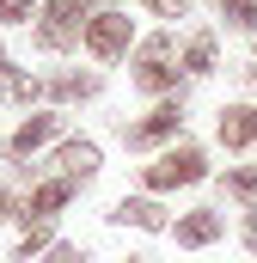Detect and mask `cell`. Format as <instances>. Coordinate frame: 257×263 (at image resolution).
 <instances>
[{
    "label": "cell",
    "mask_w": 257,
    "mask_h": 263,
    "mask_svg": "<svg viewBox=\"0 0 257 263\" xmlns=\"http://www.w3.org/2000/svg\"><path fill=\"white\" fill-rule=\"evenodd\" d=\"M202 178H208V153H202V147H166V153L141 172L147 190H178V184H202Z\"/></svg>",
    "instance_id": "6da1fadb"
},
{
    "label": "cell",
    "mask_w": 257,
    "mask_h": 263,
    "mask_svg": "<svg viewBox=\"0 0 257 263\" xmlns=\"http://www.w3.org/2000/svg\"><path fill=\"white\" fill-rule=\"evenodd\" d=\"M86 18H92L86 0H49L43 18H37V49H49V55H56V49H74V43L86 37Z\"/></svg>",
    "instance_id": "7a4b0ae2"
},
{
    "label": "cell",
    "mask_w": 257,
    "mask_h": 263,
    "mask_svg": "<svg viewBox=\"0 0 257 263\" xmlns=\"http://www.w3.org/2000/svg\"><path fill=\"white\" fill-rule=\"evenodd\" d=\"M135 86L153 92V98L178 92V67H172V37H166V31H153V37L141 43V55H135Z\"/></svg>",
    "instance_id": "3957f363"
},
{
    "label": "cell",
    "mask_w": 257,
    "mask_h": 263,
    "mask_svg": "<svg viewBox=\"0 0 257 263\" xmlns=\"http://www.w3.org/2000/svg\"><path fill=\"white\" fill-rule=\"evenodd\" d=\"M178 129H184V104H178V98H159L141 123L123 129V141H128V153H147V147H166Z\"/></svg>",
    "instance_id": "277c9868"
},
{
    "label": "cell",
    "mask_w": 257,
    "mask_h": 263,
    "mask_svg": "<svg viewBox=\"0 0 257 263\" xmlns=\"http://www.w3.org/2000/svg\"><path fill=\"white\" fill-rule=\"evenodd\" d=\"M128 43H135V18L128 12H92L86 18V49L98 55V62H117V55H128Z\"/></svg>",
    "instance_id": "5b68a950"
},
{
    "label": "cell",
    "mask_w": 257,
    "mask_h": 263,
    "mask_svg": "<svg viewBox=\"0 0 257 263\" xmlns=\"http://www.w3.org/2000/svg\"><path fill=\"white\" fill-rule=\"evenodd\" d=\"M56 129H62V117H56V110H37V117H25V123L12 129L6 153H12V159H31L37 147H49V141H56Z\"/></svg>",
    "instance_id": "8992f818"
},
{
    "label": "cell",
    "mask_w": 257,
    "mask_h": 263,
    "mask_svg": "<svg viewBox=\"0 0 257 263\" xmlns=\"http://www.w3.org/2000/svg\"><path fill=\"white\" fill-rule=\"evenodd\" d=\"M172 233H178V245H184V251H202V245H214V239L227 233V220H221L214 208H190V214H178V227H172Z\"/></svg>",
    "instance_id": "52a82bcc"
},
{
    "label": "cell",
    "mask_w": 257,
    "mask_h": 263,
    "mask_svg": "<svg viewBox=\"0 0 257 263\" xmlns=\"http://www.w3.org/2000/svg\"><path fill=\"white\" fill-rule=\"evenodd\" d=\"M111 220H117V227H141V233H166V227H172L166 208H159L153 196H123L117 208H111Z\"/></svg>",
    "instance_id": "ba28073f"
},
{
    "label": "cell",
    "mask_w": 257,
    "mask_h": 263,
    "mask_svg": "<svg viewBox=\"0 0 257 263\" xmlns=\"http://www.w3.org/2000/svg\"><path fill=\"white\" fill-rule=\"evenodd\" d=\"M74 190H80L74 178H43V184L31 190V202H25V214H19V220H49L56 208H67V202H74Z\"/></svg>",
    "instance_id": "9c48e42d"
},
{
    "label": "cell",
    "mask_w": 257,
    "mask_h": 263,
    "mask_svg": "<svg viewBox=\"0 0 257 263\" xmlns=\"http://www.w3.org/2000/svg\"><path fill=\"white\" fill-rule=\"evenodd\" d=\"M214 135H221V147H257V104H227Z\"/></svg>",
    "instance_id": "30bf717a"
},
{
    "label": "cell",
    "mask_w": 257,
    "mask_h": 263,
    "mask_svg": "<svg viewBox=\"0 0 257 263\" xmlns=\"http://www.w3.org/2000/svg\"><path fill=\"white\" fill-rule=\"evenodd\" d=\"M92 172H98V141H62V147H56V178L86 184Z\"/></svg>",
    "instance_id": "8fae6325"
},
{
    "label": "cell",
    "mask_w": 257,
    "mask_h": 263,
    "mask_svg": "<svg viewBox=\"0 0 257 263\" xmlns=\"http://www.w3.org/2000/svg\"><path fill=\"white\" fill-rule=\"evenodd\" d=\"M214 62H221L214 31H196L190 43H184V73H190V80H202V73H214Z\"/></svg>",
    "instance_id": "7c38bea8"
},
{
    "label": "cell",
    "mask_w": 257,
    "mask_h": 263,
    "mask_svg": "<svg viewBox=\"0 0 257 263\" xmlns=\"http://www.w3.org/2000/svg\"><path fill=\"white\" fill-rule=\"evenodd\" d=\"M49 98H56V104H74V98H98V73H56V80H49Z\"/></svg>",
    "instance_id": "4fadbf2b"
},
{
    "label": "cell",
    "mask_w": 257,
    "mask_h": 263,
    "mask_svg": "<svg viewBox=\"0 0 257 263\" xmlns=\"http://www.w3.org/2000/svg\"><path fill=\"white\" fill-rule=\"evenodd\" d=\"M37 92H43V86H37V80H25V73L12 67V55L0 49V98H19V104H31Z\"/></svg>",
    "instance_id": "5bb4252c"
},
{
    "label": "cell",
    "mask_w": 257,
    "mask_h": 263,
    "mask_svg": "<svg viewBox=\"0 0 257 263\" xmlns=\"http://www.w3.org/2000/svg\"><path fill=\"white\" fill-rule=\"evenodd\" d=\"M56 245V227L49 220H25V239H19V263H31L37 251H49Z\"/></svg>",
    "instance_id": "9a60e30c"
},
{
    "label": "cell",
    "mask_w": 257,
    "mask_h": 263,
    "mask_svg": "<svg viewBox=\"0 0 257 263\" xmlns=\"http://www.w3.org/2000/svg\"><path fill=\"white\" fill-rule=\"evenodd\" d=\"M221 184H227V196H239V202H251V208H257V165H233Z\"/></svg>",
    "instance_id": "2e32d148"
},
{
    "label": "cell",
    "mask_w": 257,
    "mask_h": 263,
    "mask_svg": "<svg viewBox=\"0 0 257 263\" xmlns=\"http://www.w3.org/2000/svg\"><path fill=\"white\" fill-rule=\"evenodd\" d=\"M214 6H221V18H227V25L257 31V0H214Z\"/></svg>",
    "instance_id": "e0dca14e"
},
{
    "label": "cell",
    "mask_w": 257,
    "mask_h": 263,
    "mask_svg": "<svg viewBox=\"0 0 257 263\" xmlns=\"http://www.w3.org/2000/svg\"><path fill=\"white\" fill-rule=\"evenodd\" d=\"M37 0H0V25H31Z\"/></svg>",
    "instance_id": "ac0fdd59"
},
{
    "label": "cell",
    "mask_w": 257,
    "mask_h": 263,
    "mask_svg": "<svg viewBox=\"0 0 257 263\" xmlns=\"http://www.w3.org/2000/svg\"><path fill=\"white\" fill-rule=\"evenodd\" d=\"M49 263H80V245H67V239H56V245H49Z\"/></svg>",
    "instance_id": "d6986e66"
},
{
    "label": "cell",
    "mask_w": 257,
    "mask_h": 263,
    "mask_svg": "<svg viewBox=\"0 0 257 263\" xmlns=\"http://www.w3.org/2000/svg\"><path fill=\"white\" fill-rule=\"evenodd\" d=\"M153 12H166V18H184V0H147Z\"/></svg>",
    "instance_id": "ffe728a7"
},
{
    "label": "cell",
    "mask_w": 257,
    "mask_h": 263,
    "mask_svg": "<svg viewBox=\"0 0 257 263\" xmlns=\"http://www.w3.org/2000/svg\"><path fill=\"white\" fill-rule=\"evenodd\" d=\"M6 214H12V190L0 184V220H6Z\"/></svg>",
    "instance_id": "44dd1931"
},
{
    "label": "cell",
    "mask_w": 257,
    "mask_h": 263,
    "mask_svg": "<svg viewBox=\"0 0 257 263\" xmlns=\"http://www.w3.org/2000/svg\"><path fill=\"white\" fill-rule=\"evenodd\" d=\"M251 73H257V49H251Z\"/></svg>",
    "instance_id": "7402d4cb"
}]
</instances>
